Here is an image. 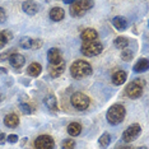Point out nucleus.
Instances as JSON below:
<instances>
[{"label": "nucleus", "instance_id": "31", "mask_svg": "<svg viewBox=\"0 0 149 149\" xmlns=\"http://www.w3.org/2000/svg\"><path fill=\"white\" fill-rule=\"evenodd\" d=\"M13 52H14L13 50H9V51H6V52L0 54V63L5 61V60H9V57H10V55H12Z\"/></svg>", "mask_w": 149, "mask_h": 149}, {"label": "nucleus", "instance_id": "37", "mask_svg": "<svg viewBox=\"0 0 149 149\" xmlns=\"http://www.w3.org/2000/svg\"><path fill=\"white\" fill-rule=\"evenodd\" d=\"M138 149H148L147 147H140V148H138Z\"/></svg>", "mask_w": 149, "mask_h": 149}, {"label": "nucleus", "instance_id": "34", "mask_svg": "<svg viewBox=\"0 0 149 149\" xmlns=\"http://www.w3.org/2000/svg\"><path fill=\"white\" fill-rule=\"evenodd\" d=\"M0 72H1V73H6V69H4V68H0Z\"/></svg>", "mask_w": 149, "mask_h": 149}, {"label": "nucleus", "instance_id": "26", "mask_svg": "<svg viewBox=\"0 0 149 149\" xmlns=\"http://www.w3.org/2000/svg\"><path fill=\"white\" fill-rule=\"evenodd\" d=\"M31 45H32V38L31 37H22L21 40H19V46L22 47V49H31Z\"/></svg>", "mask_w": 149, "mask_h": 149}, {"label": "nucleus", "instance_id": "27", "mask_svg": "<svg viewBox=\"0 0 149 149\" xmlns=\"http://www.w3.org/2000/svg\"><path fill=\"white\" fill-rule=\"evenodd\" d=\"M19 110H21L24 115H32L33 111H35V108H33L29 103H21L19 104Z\"/></svg>", "mask_w": 149, "mask_h": 149}, {"label": "nucleus", "instance_id": "3", "mask_svg": "<svg viewBox=\"0 0 149 149\" xmlns=\"http://www.w3.org/2000/svg\"><path fill=\"white\" fill-rule=\"evenodd\" d=\"M94 5V1L92 0H77L74 1L72 6H70V14L72 17H75V18H79V17H83L86 13L92 9Z\"/></svg>", "mask_w": 149, "mask_h": 149}, {"label": "nucleus", "instance_id": "10", "mask_svg": "<svg viewBox=\"0 0 149 149\" xmlns=\"http://www.w3.org/2000/svg\"><path fill=\"white\" fill-rule=\"evenodd\" d=\"M9 64L14 68V69H21V68L26 64V57L22 54L13 52L10 57H9Z\"/></svg>", "mask_w": 149, "mask_h": 149}, {"label": "nucleus", "instance_id": "13", "mask_svg": "<svg viewBox=\"0 0 149 149\" xmlns=\"http://www.w3.org/2000/svg\"><path fill=\"white\" fill-rule=\"evenodd\" d=\"M112 24L117 31H125L127 28V19L123 15H116L112 18Z\"/></svg>", "mask_w": 149, "mask_h": 149}, {"label": "nucleus", "instance_id": "12", "mask_svg": "<svg viewBox=\"0 0 149 149\" xmlns=\"http://www.w3.org/2000/svg\"><path fill=\"white\" fill-rule=\"evenodd\" d=\"M83 42H91V41H97L98 38V32L94 28H86L80 35Z\"/></svg>", "mask_w": 149, "mask_h": 149}, {"label": "nucleus", "instance_id": "1", "mask_svg": "<svg viewBox=\"0 0 149 149\" xmlns=\"http://www.w3.org/2000/svg\"><path fill=\"white\" fill-rule=\"evenodd\" d=\"M126 110L121 103H115L112 104L106 112V120L110 125H118L124 121Z\"/></svg>", "mask_w": 149, "mask_h": 149}, {"label": "nucleus", "instance_id": "23", "mask_svg": "<svg viewBox=\"0 0 149 149\" xmlns=\"http://www.w3.org/2000/svg\"><path fill=\"white\" fill-rule=\"evenodd\" d=\"M98 144H100L101 149H106L111 144V135L108 133H103L100 136V139H98Z\"/></svg>", "mask_w": 149, "mask_h": 149}, {"label": "nucleus", "instance_id": "32", "mask_svg": "<svg viewBox=\"0 0 149 149\" xmlns=\"http://www.w3.org/2000/svg\"><path fill=\"white\" fill-rule=\"evenodd\" d=\"M5 21H6V12L4 10V8L0 6V24L5 23Z\"/></svg>", "mask_w": 149, "mask_h": 149}, {"label": "nucleus", "instance_id": "24", "mask_svg": "<svg viewBox=\"0 0 149 149\" xmlns=\"http://www.w3.org/2000/svg\"><path fill=\"white\" fill-rule=\"evenodd\" d=\"M113 45L116 49H120V50H124L126 49V47L129 46V40L126 38V37L124 36H120V37H116L113 41Z\"/></svg>", "mask_w": 149, "mask_h": 149}, {"label": "nucleus", "instance_id": "33", "mask_svg": "<svg viewBox=\"0 0 149 149\" xmlns=\"http://www.w3.org/2000/svg\"><path fill=\"white\" fill-rule=\"evenodd\" d=\"M5 143H6V135L3 131H0V145H4Z\"/></svg>", "mask_w": 149, "mask_h": 149}, {"label": "nucleus", "instance_id": "19", "mask_svg": "<svg viewBox=\"0 0 149 149\" xmlns=\"http://www.w3.org/2000/svg\"><path fill=\"white\" fill-rule=\"evenodd\" d=\"M149 68V61L148 59H145V57H143V59L138 60V63L134 65V72L135 73H144L147 72Z\"/></svg>", "mask_w": 149, "mask_h": 149}, {"label": "nucleus", "instance_id": "28", "mask_svg": "<svg viewBox=\"0 0 149 149\" xmlns=\"http://www.w3.org/2000/svg\"><path fill=\"white\" fill-rule=\"evenodd\" d=\"M75 148V141L73 139H64L61 141V149H74Z\"/></svg>", "mask_w": 149, "mask_h": 149}, {"label": "nucleus", "instance_id": "5", "mask_svg": "<svg viewBox=\"0 0 149 149\" xmlns=\"http://www.w3.org/2000/svg\"><path fill=\"white\" fill-rule=\"evenodd\" d=\"M80 51L84 56H97L103 51V46L100 41H91V42H83L80 46Z\"/></svg>", "mask_w": 149, "mask_h": 149}, {"label": "nucleus", "instance_id": "2", "mask_svg": "<svg viewBox=\"0 0 149 149\" xmlns=\"http://www.w3.org/2000/svg\"><path fill=\"white\" fill-rule=\"evenodd\" d=\"M70 74L75 79L80 78H86L92 74V66L86 60H75L72 65H70Z\"/></svg>", "mask_w": 149, "mask_h": 149}, {"label": "nucleus", "instance_id": "36", "mask_svg": "<svg viewBox=\"0 0 149 149\" xmlns=\"http://www.w3.org/2000/svg\"><path fill=\"white\" fill-rule=\"evenodd\" d=\"M1 101H3V94L0 93V103H1Z\"/></svg>", "mask_w": 149, "mask_h": 149}, {"label": "nucleus", "instance_id": "22", "mask_svg": "<svg viewBox=\"0 0 149 149\" xmlns=\"http://www.w3.org/2000/svg\"><path fill=\"white\" fill-rule=\"evenodd\" d=\"M82 133V125L79 123H72L68 126V134L72 135V136H78Z\"/></svg>", "mask_w": 149, "mask_h": 149}, {"label": "nucleus", "instance_id": "14", "mask_svg": "<svg viewBox=\"0 0 149 149\" xmlns=\"http://www.w3.org/2000/svg\"><path fill=\"white\" fill-rule=\"evenodd\" d=\"M64 17H65V12L60 6H54L51 10H50V18L54 22H61L64 19Z\"/></svg>", "mask_w": 149, "mask_h": 149}, {"label": "nucleus", "instance_id": "20", "mask_svg": "<svg viewBox=\"0 0 149 149\" xmlns=\"http://www.w3.org/2000/svg\"><path fill=\"white\" fill-rule=\"evenodd\" d=\"M42 72V65L38 63H32L31 65L27 68V74L31 77H38Z\"/></svg>", "mask_w": 149, "mask_h": 149}, {"label": "nucleus", "instance_id": "30", "mask_svg": "<svg viewBox=\"0 0 149 149\" xmlns=\"http://www.w3.org/2000/svg\"><path fill=\"white\" fill-rule=\"evenodd\" d=\"M18 135H15V134H10V135H8L6 136V141H8L9 144H15V143H18Z\"/></svg>", "mask_w": 149, "mask_h": 149}, {"label": "nucleus", "instance_id": "6", "mask_svg": "<svg viewBox=\"0 0 149 149\" xmlns=\"http://www.w3.org/2000/svg\"><path fill=\"white\" fill-rule=\"evenodd\" d=\"M144 89V82L141 79H134L133 82H130L125 88V93L127 97L130 98H139L143 94Z\"/></svg>", "mask_w": 149, "mask_h": 149}, {"label": "nucleus", "instance_id": "35", "mask_svg": "<svg viewBox=\"0 0 149 149\" xmlns=\"http://www.w3.org/2000/svg\"><path fill=\"white\" fill-rule=\"evenodd\" d=\"M120 149H134L133 147H123V148H120Z\"/></svg>", "mask_w": 149, "mask_h": 149}, {"label": "nucleus", "instance_id": "11", "mask_svg": "<svg viewBox=\"0 0 149 149\" xmlns=\"http://www.w3.org/2000/svg\"><path fill=\"white\" fill-rule=\"evenodd\" d=\"M22 9L27 15H35L40 10L38 5H37L35 1H31V0H28V1H23L22 3Z\"/></svg>", "mask_w": 149, "mask_h": 149}, {"label": "nucleus", "instance_id": "7", "mask_svg": "<svg viewBox=\"0 0 149 149\" xmlns=\"http://www.w3.org/2000/svg\"><path fill=\"white\" fill-rule=\"evenodd\" d=\"M141 133V127L139 124H131L130 126L126 127V130L123 133V140L125 143H130L134 141Z\"/></svg>", "mask_w": 149, "mask_h": 149}, {"label": "nucleus", "instance_id": "15", "mask_svg": "<svg viewBox=\"0 0 149 149\" xmlns=\"http://www.w3.org/2000/svg\"><path fill=\"white\" fill-rule=\"evenodd\" d=\"M43 103H45V106L49 108L50 111H52V112H56L57 111V100L54 94H47V96L43 98Z\"/></svg>", "mask_w": 149, "mask_h": 149}, {"label": "nucleus", "instance_id": "25", "mask_svg": "<svg viewBox=\"0 0 149 149\" xmlns=\"http://www.w3.org/2000/svg\"><path fill=\"white\" fill-rule=\"evenodd\" d=\"M133 57H134V52L131 51L130 49H127V47L121 51V59H123L124 61H130Z\"/></svg>", "mask_w": 149, "mask_h": 149}, {"label": "nucleus", "instance_id": "8", "mask_svg": "<svg viewBox=\"0 0 149 149\" xmlns=\"http://www.w3.org/2000/svg\"><path fill=\"white\" fill-rule=\"evenodd\" d=\"M36 149H54L55 148V140L50 135H40L35 140Z\"/></svg>", "mask_w": 149, "mask_h": 149}, {"label": "nucleus", "instance_id": "18", "mask_svg": "<svg viewBox=\"0 0 149 149\" xmlns=\"http://www.w3.org/2000/svg\"><path fill=\"white\" fill-rule=\"evenodd\" d=\"M126 78H127V74L126 72H124V70H118L112 75V83L115 86H121V84H124L126 82Z\"/></svg>", "mask_w": 149, "mask_h": 149}, {"label": "nucleus", "instance_id": "9", "mask_svg": "<svg viewBox=\"0 0 149 149\" xmlns=\"http://www.w3.org/2000/svg\"><path fill=\"white\" fill-rule=\"evenodd\" d=\"M47 59H49V63L51 66L59 65V64H61L64 61L63 54L57 47H51V49L49 50V52H47Z\"/></svg>", "mask_w": 149, "mask_h": 149}, {"label": "nucleus", "instance_id": "4", "mask_svg": "<svg viewBox=\"0 0 149 149\" xmlns=\"http://www.w3.org/2000/svg\"><path fill=\"white\" fill-rule=\"evenodd\" d=\"M70 103H72V106L75 108V110L84 111L89 107L91 100L87 94H84L82 92H75V93L72 94V97H70Z\"/></svg>", "mask_w": 149, "mask_h": 149}, {"label": "nucleus", "instance_id": "16", "mask_svg": "<svg viewBox=\"0 0 149 149\" xmlns=\"http://www.w3.org/2000/svg\"><path fill=\"white\" fill-rule=\"evenodd\" d=\"M4 125L10 129H14L19 125V117L15 113H8L4 117Z\"/></svg>", "mask_w": 149, "mask_h": 149}, {"label": "nucleus", "instance_id": "29", "mask_svg": "<svg viewBox=\"0 0 149 149\" xmlns=\"http://www.w3.org/2000/svg\"><path fill=\"white\" fill-rule=\"evenodd\" d=\"M43 45V41L41 38H32V45H31V50H38L41 49Z\"/></svg>", "mask_w": 149, "mask_h": 149}, {"label": "nucleus", "instance_id": "21", "mask_svg": "<svg viewBox=\"0 0 149 149\" xmlns=\"http://www.w3.org/2000/svg\"><path fill=\"white\" fill-rule=\"evenodd\" d=\"M13 40V33L9 31V29H5V31L0 32V49H3L9 41Z\"/></svg>", "mask_w": 149, "mask_h": 149}, {"label": "nucleus", "instance_id": "17", "mask_svg": "<svg viewBox=\"0 0 149 149\" xmlns=\"http://www.w3.org/2000/svg\"><path fill=\"white\" fill-rule=\"evenodd\" d=\"M64 70H65V61H63L61 64H59V65H54V66L50 65V68H49L50 77L51 78H59L64 73Z\"/></svg>", "mask_w": 149, "mask_h": 149}]
</instances>
